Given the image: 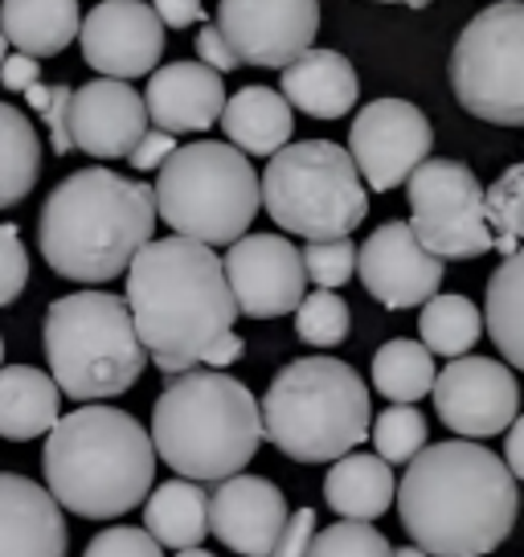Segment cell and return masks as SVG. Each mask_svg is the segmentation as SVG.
I'll return each instance as SVG.
<instances>
[{
  "mask_svg": "<svg viewBox=\"0 0 524 557\" xmlns=\"http://www.w3.org/2000/svg\"><path fill=\"white\" fill-rule=\"evenodd\" d=\"M217 123L226 127L229 144L246 157H275L291 139L296 111L283 99V90L271 87H242L234 99H226Z\"/></svg>",
  "mask_w": 524,
  "mask_h": 557,
  "instance_id": "obj_23",
  "label": "cell"
},
{
  "mask_svg": "<svg viewBox=\"0 0 524 557\" xmlns=\"http://www.w3.org/2000/svg\"><path fill=\"white\" fill-rule=\"evenodd\" d=\"M148 123H157L160 132H205L217 123L226 107V87L222 74L205 62H173L164 70H152L148 78Z\"/></svg>",
  "mask_w": 524,
  "mask_h": 557,
  "instance_id": "obj_21",
  "label": "cell"
},
{
  "mask_svg": "<svg viewBox=\"0 0 524 557\" xmlns=\"http://www.w3.org/2000/svg\"><path fill=\"white\" fill-rule=\"evenodd\" d=\"M25 99H29V107H34L37 115H41V123L50 127V144L58 157H66L74 144H71V127H66V115H71V95L74 87H66V83H53V87H46L41 78H34L29 87L21 90Z\"/></svg>",
  "mask_w": 524,
  "mask_h": 557,
  "instance_id": "obj_37",
  "label": "cell"
},
{
  "mask_svg": "<svg viewBox=\"0 0 524 557\" xmlns=\"http://www.w3.org/2000/svg\"><path fill=\"white\" fill-rule=\"evenodd\" d=\"M217 29L238 53V62L283 70L291 58L312 50L320 29V0H222Z\"/></svg>",
  "mask_w": 524,
  "mask_h": 557,
  "instance_id": "obj_14",
  "label": "cell"
},
{
  "mask_svg": "<svg viewBox=\"0 0 524 557\" xmlns=\"http://www.w3.org/2000/svg\"><path fill=\"white\" fill-rule=\"evenodd\" d=\"M435 410L442 426L459 438H491L508 431L521 410V385L512 369L491 357H451V366L435 373Z\"/></svg>",
  "mask_w": 524,
  "mask_h": 557,
  "instance_id": "obj_13",
  "label": "cell"
},
{
  "mask_svg": "<svg viewBox=\"0 0 524 557\" xmlns=\"http://www.w3.org/2000/svg\"><path fill=\"white\" fill-rule=\"evenodd\" d=\"M349 304L328 292V287H320L312 296L299 299L296 308V332L303 345L312 348H336L345 336H349Z\"/></svg>",
  "mask_w": 524,
  "mask_h": 557,
  "instance_id": "obj_33",
  "label": "cell"
},
{
  "mask_svg": "<svg viewBox=\"0 0 524 557\" xmlns=\"http://www.w3.org/2000/svg\"><path fill=\"white\" fill-rule=\"evenodd\" d=\"M0 366H4V336H0Z\"/></svg>",
  "mask_w": 524,
  "mask_h": 557,
  "instance_id": "obj_51",
  "label": "cell"
},
{
  "mask_svg": "<svg viewBox=\"0 0 524 557\" xmlns=\"http://www.w3.org/2000/svg\"><path fill=\"white\" fill-rule=\"evenodd\" d=\"M9 58V37H4V29H0V62Z\"/></svg>",
  "mask_w": 524,
  "mask_h": 557,
  "instance_id": "obj_50",
  "label": "cell"
},
{
  "mask_svg": "<svg viewBox=\"0 0 524 557\" xmlns=\"http://www.w3.org/2000/svg\"><path fill=\"white\" fill-rule=\"evenodd\" d=\"M83 58L107 78H144L164 58V25L144 0H103L78 25Z\"/></svg>",
  "mask_w": 524,
  "mask_h": 557,
  "instance_id": "obj_16",
  "label": "cell"
},
{
  "mask_svg": "<svg viewBox=\"0 0 524 557\" xmlns=\"http://www.w3.org/2000/svg\"><path fill=\"white\" fill-rule=\"evenodd\" d=\"M287 521V496L262 475H226L210 496V533L242 557H266Z\"/></svg>",
  "mask_w": 524,
  "mask_h": 557,
  "instance_id": "obj_19",
  "label": "cell"
},
{
  "mask_svg": "<svg viewBox=\"0 0 524 557\" xmlns=\"http://www.w3.org/2000/svg\"><path fill=\"white\" fill-rule=\"evenodd\" d=\"M34 78H41V58H29V53H13L0 62V83L4 90H25Z\"/></svg>",
  "mask_w": 524,
  "mask_h": 557,
  "instance_id": "obj_44",
  "label": "cell"
},
{
  "mask_svg": "<svg viewBox=\"0 0 524 557\" xmlns=\"http://www.w3.org/2000/svg\"><path fill=\"white\" fill-rule=\"evenodd\" d=\"M176 557H213L210 549H201V545H189V549H176Z\"/></svg>",
  "mask_w": 524,
  "mask_h": 557,
  "instance_id": "obj_47",
  "label": "cell"
},
{
  "mask_svg": "<svg viewBox=\"0 0 524 557\" xmlns=\"http://www.w3.org/2000/svg\"><path fill=\"white\" fill-rule=\"evenodd\" d=\"M435 352L419 341H389L373 357V389L389 401H419L435 385Z\"/></svg>",
  "mask_w": 524,
  "mask_h": 557,
  "instance_id": "obj_31",
  "label": "cell"
},
{
  "mask_svg": "<svg viewBox=\"0 0 524 557\" xmlns=\"http://www.w3.org/2000/svg\"><path fill=\"white\" fill-rule=\"evenodd\" d=\"M152 13L169 29H189V25L205 21V4L201 0H152Z\"/></svg>",
  "mask_w": 524,
  "mask_h": 557,
  "instance_id": "obj_43",
  "label": "cell"
},
{
  "mask_svg": "<svg viewBox=\"0 0 524 557\" xmlns=\"http://www.w3.org/2000/svg\"><path fill=\"white\" fill-rule=\"evenodd\" d=\"M484 320H488L491 345L504 352L508 366L524 369V243L491 271Z\"/></svg>",
  "mask_w": 524,
  "mask_h": 557,
  "instance_id": "obj_28",
  "label": "cell"
},
{
  "mask_svg": "<svg viewBox=\"0 0 524 557\" xmlns=\"http://www.w3.org/2000/svg\"><path fill=\"white\" fill-rule=\"evenodd\" d=\"M435 148L431 120L406 99H373L349 132V157L369 189L389 193L406 185Z\"/></svg>",
  "mask_w": 524,
  "mask_h": 557,
  "instance_id": "obj_12",
  "label": "cell"
},
{
  "mask_svg": "<svg viewBox=\"0 0 524 557\" xmlns=\"http://www.w3.org/2000/svg\"><path fill=\"white\" fill-rule=\"evenodd\" d=\"M299 259H303L308 283L328 287V292L345 287L357 275V246H352L349 234L345 238H315V243H308L299 250Z\"/></svg>",
  "mask_w": 524,
  "mask_h": 557,
  "instance_id": "obj_35",
  "label": "cell"
},
{
  "mask_svg": "<svg viewBox=\"0 0 524 557\" xmlns=\"http://www.w3.org/2000/svg\"><path fill=\"white\" fill-rule=\"evenodd\" d=\"M71 144L95 160H127L136 139L148 132L144 95L123 78H95L71 95Z\"/></svg>",
  "mask_w": 524,
  "mask_h": 557,
  "instance_id": "obj_18",
  "label": "cell"
},
{
  "mask_svg": "<svg viewBox=\"0 0 524 557\" xmlns=\"http://www.w3.org/2000/svg\"><path fill=\"white\" fill-rule=\"evenodd\" d=\"M144 500V529L169 549L201 545L210 533V496L197 480H169Z\"/></svg>",
  "mask_w": 524,
  "mask_h": 557,
  "instance_id": "obj_27",
  "label": "cell"
},
{
  "mask_svg": "<svg viewBox=\"0 0 524 557\" xmlns=\"http://www.w3.org/2000/svg\"><path fill=\"white\" fill-rule=\"evenodd\" d=\"M246 352V345H242V336L238 332H226V336H217L210 345V352L201 357V366H210V369H226V366H234L238 357Z\"/></svg>",
  "mask_w": 524,
  "mask_h": 557,
  "instance_id": "obj_45",
  "label": "cell"
},
{
  "mask_svg": "<svg viewBox=\"0 0 524 557\" xmlns=\"http://www.w3.org/2000/svg\"><path fill=\"white\" fill-rule=\"evenodd\" d=\"M271 222L299 238H345L369 218V193L352 157L333 139L283 144L259 181Z\"/></svg>",
  "mask_w": 524,
  "mask_h": 557,
  "instance_id": "obj_9",
  "label": "cell"
},
{
  "mask_svg": "<svg viewBox=\"0 0 524 557\" xmlns=\"http://www.w3.org/2000/svg\"><path fill=\"white\" fill-rule=\"evenodd\" d=\"M389 4H410V9H426L431 0H389Z\"/></svg>",
  "mask_w": 524,
  "mask_h": 557,
  "instance_id": "obj_49",
  "label": "cell"
},
{
  "mask_svg": "<svg viewBox=\"0 0 524 557\" xmlns=\"http://www.w3.org/2000/svg\"><path fill=\"white\" fill-rule=\"evenodd\" d=\"M504 463L508 471L524 480V414H516L508 422V443H504Z\"/></svg>",
  "mask_w": 524,
  "mask_h": 557,
  "instance_id": "obj_46",
  "label": "cell"
},
{
  "mask_svg": "<svg viewBox=\"0 0 524 557\" xmlns=\"http://www.w3.org/2000/svg\"><path fill=\"white\" fill-rule=\"evenodd\" d=\"M308 557H394V545L369 521H340L315 533Z\"/></svg>",
  "mask_w": 524,
  "mask_h": 557,
  "instance_id": "obj_36",
  "label": "cell"
},
{
  "mask_svg": "<svg viewBox=\"0 0 524 557\" xmlns=\"http://www.w3.org/2000/svg\"><path fill=\"white\" fill-rule=\"evenodd\" d=\"M283 99L312 120H340L357 103V70L336 50H303L283 66Z\"/></svg>",
  "mask_w": 524,
  "mask_h": 557,
  "instance_id": "obj_22",
  "label": "cell"
},
{
  "mask_svg": "<svg viewBox=\"0 0 524 557\" xmlns=\"http://www.w3.org/2000/svg\"><path fill=\"white\" fill-rule=\"evenodd\" d=\"M197 62H205V66L217 70V74H229V70L242 66V62H238V53L229 50V41L222 37L217 25H205V29L197 34Z\"/></svg>",
  "mask_w": 524,
  "mask_h": 557,
  "instance_id": "obj_42",
  "label": "cell"
},
{
  "mask_svg": "<svg viewBox=\"0 0 524 557\" xmlns=\"http://www.w3.org/2000/svg\"><path fill=\"white\" fill-rule=\"evenodd\" d=\"M484 218L491 230V250L512 255L524 243V164H512L491 189H484Z\"/></svg>",
  "mask_w": 524,
  "mask_h": 557,
  "instance_id": "obj_32",
  "label": "cell"
},
{
  "mask_svg": "<svg viewBox=\"0 0 524 557\" xmlns=\"http://www.w3.org/2000/svg\"><path fill=\"white\" fill-rule=\"evenodd\" d=\"M373 443L385 463H410L426 447V414L410 401H389V410L373 422Z\"/></svg>",
  "mask_w": 524,
  "mask_h": 557,
  "instance_id": "obj_34",
  "label": "cell"
},
{
  "mask_svg": "<svg viewBox=\"0 0 524 557\" xmlns=\"http://www.w3.org/2000/svg\"><path fill=\"white\" fill-rule=\"evenodd\" d=\"M176 148L173 132H160V127H148L140 139H136V148L127 152V160H132V169H140V173H152V169H160L164 164V157Z\"/></svg>",
  "mask_w": 524,
  "mask_h": 557,
  "instance_id": "obj_41",
  "label": "cell"
},
{
  "mask_svg": "<svg viewBox=\"0 0 524 557\" xmlns=\"http://www.w3.org/2000/svg\"><path fill=\"white\" fill-rule=\"evenodd\" d=\"M451 90L484 123L524 127V4L500 0L459 34L451 50Z\"/></svg>",
  "mask_w": 524,
  "mask_h": 557,
  "instance_id": "obj_10",
  "label": "cell"
},
{
  "mask_svg": "<svg viewBox=\"0 0 524 557\" xmlns=\"http://www.w3.org/2000/svg\"><path fill=\"white\" fill-rule=\"evenodd\" d=\"M357 271L369 296L394 312L422 308L442 287V259L414 238L410 222H385L373 230L357 250Z\"/></svg>",
  "mask_w": 524,
  "mask_h": 557,
  "instance_id": "obj_17",
  "label": "cell"
},
{
  "mask_svg": "<svg viewBox=\"0 0 524 557\" xmlns=\"http://www.w3.org/2000/svg\"><path fill=\"white\" fill-rule=\"evenodd\" d=\"M262 414L254 394L222 369H185L152 406V447L185 480L217 484L254 459Z\"/></svg>",
  "mask_w": 524,
  "mask_h": 557,
  "instance_id": "obj_5",
  "label": "cell"
},
{
  "mask_svg": "<svg viewBox=\"0 0 524 557\" xmlns=\"http://www.w3.org/2000/svg\"><path fill=\"white\" fill-rule=\"evenodd\" d=\"M29 283V255L17 226H0V308H9Z\"/></svg>",
  "mask_w": 524,
  "mask_h": 557,
  "instance_id": "obj_39",
  "label": "cell"
},
{
  "mask_svg": "<svg viewBox=\"0 0 524 557\" xmlns=\"http://www.w3.org/2000/svg\"><path fill=\"white\" fill-rule=\"evenodd\" d=\"M398 517L431 557H484L516 524V475L479 443H426L398 484Z\"/></svg>",
  "mask_w": 524,
  "mask_h": 557,
  "instance_id": "obj_1",
  "label": "cell"
},
{
  "mask_svg": "<svg viewBox=\"0 0 524 557\" xmlns=\"http://www.w3.org/2000/svg\"><path fill=\"white\" fill-rule=\"evenodd\" d=\"M394 468L382 455H340L324 480V500L345 521H377L382 512L394 508Z\"/></svg>",
  "mask_w": 524,
  "mask_h": 557,
  "instance_id": "obj_25",
  "label": "cell"
},
{
  "mask_svg": "<svg viewBox=\"0 0 524 557\" xmlns=\"http://www.w3.org/2000/svg\"><path fill=\"white\" fill-rule=\"evenodd\" d=\"M422 345L438 357H463L484 336V315L467 296H431L419 315Z\"/></svg>",
  "mask_w": 524,
  "mask_h": 557,
  "instance_id": "obj_30",
  "label": "cell"
},
{
  "mask_svg": "<svg viewBox=\"0 0 524 557\" xmlns=\"http://www.w3.org/2000/svg\"><path fill=\"white\" fill-rule=\"evenodd\" d=\"M152 197L157 218L205 246H229L242 238L262 206L259 173L250 169L246 152L217 139L173 148L160 164Z\"/></svg>",
  "mask_w": 524,
  "mask_h": 557,
  "instance_id": "obj_8",
  "label": "cell"
},
{
  "mask_svg": "<svg viewBox=\"0 0 524 557\" xmlns=\"http://www.w3.org/2000/svg\"><path fill=\"white\" fill-rule=\"evenodd\" d=\"M78 0H0V29L29 58H53L78 37Z\"/></svg>",
  "mask_w": 524,
  "mask_h": 557,
  "instance_id": "obj_26",
  "label": "cell"
},
{
  "mask_svg": "<svg viewBox=\"0 0 524 557\" xmlns=\"http://www.w3.org/2000/svg\"><path fill=\"white\" fill-rule=\"evenodd\" d=\"M229 296L238 304V315L250 320H275L299 308L308 296V275L299 250L283 234H242L229 243L222 259Z\"/></svg>",
  "mask_w": 524,
  "mask_h": 557,
  "instance_id": "obj_15",
  "label": "cell"
},
{
  "mask_svg": "<svg viewBox=\"0 0 524 557\" xmlns=\"http://www.w3.org/2000/svg\"><path fill=\"white\" fill-rule=\"evenodd\" d=\"M66 517L50 487L0 471V557H66Z\"/></svg>",
  "mask_w": 524,
  "mask_h": 557,
  "instance_id": "obj_20",
  "label": "cell"
},
{
  "mask_svg": "<svg viewBox=\"0 0 524 557\" xmlns=\"http://www.w3.org/2000/svg\"><path fill=\"white\" fill-rule=\"evenodd\" d=\"M410 230L435 259H479L491 250L484 185L459 160H422L406 176Z\"/></svg>",
  "mask_w": 524,
  "mask_h": 557,
  "instance_id": "obj_11",
  "label": "cell"
},
{
  "mask_svg": "<svg viewBox=\"0 0 524 557\" xmlns=\"http://www.w3.org/2000/svg\"><path fill=\"white\" fill-rule=\"evenodd\" d=\"M41 345L53 385L74 401L120 398L144 373V352L127 299L111 292H74L50 304Z\"/></svg>",
  "mask_w": 524,
  "mask_h": 557,
  "instance_id": "obj_7",
  "label": "cell"
},
{
  "mask_svg": "<svg viewBox=\"0 0 524 557\" xmlns=\"http://www.w3.org/2000/svg\"><path fill=\"white\" fill-rule=\"evenodd\" d=\"M312 537H315V512L312 508H296V512H287V521H283L279 537H275L266 557H308Z\"/></svg>",
  "mask_w": 524,
  "mask_h": 557,
  "instance_id": "obj_40",
  "label": "cell"
},
{
  "mask_svg": "<svg viewBox=\"0 0 524 557\" xmlns=\"http://www.w3.org/2000/svg\"><path fill=\"white\" fill-rule=\"evenodd\" d=\"M41 471L50 496L66 512L115 521L144 505L157 475V447L127 410L78 401L74 414L50 426Z\"/></svg>",
  "mask_w": 524,
  "mask_h": 557,
  "instance_id": "obj_4",
  "label": "cell"
},
{
  "mask_svg": "<svg viewBox=\"0 0 524 557\" xmlns=\"http://www.w3.org/2000/svg\"><path fill=\"white\" fill-rule=\"evenodd\" d=\"M394 557H431V554H422L419 545H402V549H394Z\"/></svg>",
  "mask_w": 524,
  "mask_h": 557,
  "instance_id": "obj_48",
  "label": "cell"
},
{
  "mask_svg": "<svg viewBox=\"0 0 524 557\" xmlns=\"http://www.w3.org/2000/svg\"><path fill=\"white\" fill-rule=\"evenodd\" d=\"M83 557H164V545H160L148 529H132V524H115L87 545Z\"/></svg>",
  "mask_w": 524,
  "mask_h": 557,
  "instance_id": "obj_38",
  "label": "cell"
},
{
  "mask_svg": "<svg viewBox=\"0 0 524 557\" xmlns=\"http://www.w3.org/2000/svg\"><path fill=\"white\" fill-rule=\"evenodd\" d=\"M262 435L296 463H328L369 435V389L336 357H299L275 373L259 406Z\"/></svg>",
  "mask_w": 524,
  "mask_h": 557,
  "instance_id": "obj_6",
  "label": "cell"
},
{
  "mask_svg": "<svg viewBox=\"0 0 524 557\" xmlns=\"http://www.w3.org/2000/svg\"><path fill=\"white\" fill-rule=\"evenodd\" d=\"M62 410V389L50 373L34 366H0V438H41L50 435Z\"/></svg>",
  "mask_w": 524,
  "mask_h": 557,
  "instance_id": "obj_24",
  "label": "cell"
},
{
  "mask_svg": "<svg viewBox=\"0 0 524 557\" xmlns=\"http://www.w3.org/2000/svg\"><path fill=\"white\" fill-rule=\"evenodd\" d=\"M127 312L144 352L176 377L201 366L217 336L234 332L238 304L213 246L173 234L144 243L127 262Z\"/></svg>",
  "mask_w": 524,
  "mask_h": 557,
  "instance_id": "obj_2",
  "label": "cell"
},
{
  "mask_svg": "<svg viewBox=\"0 0 524 557\" xmlns=\"http://www.w3.org/2000/svg\"><path fill=\"white\" fill-rule=\"evenodd\" d=\"M157 230V197L144 181L83 169L46 197L37 218V246L50 271L74 283H107L127 271Z\"/></svg>",
  "mask_w": 524,
  "mask_h": 557,
  "instance_id": "obj_3",
  "label": "cell"
},
{
  "mask_svg": "<svg viewBox=\"0 0 524 557\" xmlns=\"http://www.w3.org/2000/svg\"><path fill=\"white\" fill-rule=\"evenodd\" d=\"M41 176L37 127L13 103H0V209L17 206Z\"/></svg>",
  "mask_w": 524,
  "mask_h": 557,
  "instance_id": "obj_29",
  "label": "cell"
}]
</instances>
